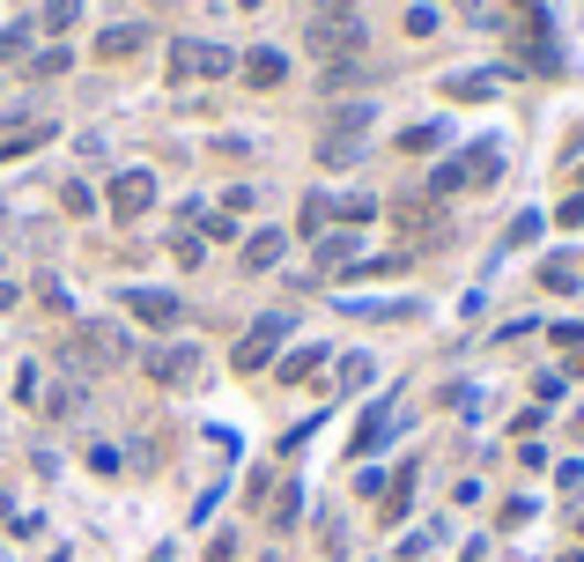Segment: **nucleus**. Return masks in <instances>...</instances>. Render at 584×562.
<instances>
[{"instance_id": "6", "label": "nucleus", "mask_w": 584, "mask_h": 562, "mask_svg": "<svg viewBox=\"0 0 584 562\" xmlns=\"http://www.w3.org/2000/svg\"><path fill=\"white\" fill-rule=\"evenodd\" d=\"M112 356H126L119 326H74V370H104Z\"/></svg>"}, {"instance_id": "10", "label": "nucleus", "mask_w": 584, "mask_h": 562, "mask_svg": "<svg viewBox=\"0 0 584 562\" xmlns=\"http://www.w3.org/2000/svg\"><path fill=\"white\" fill-rule=\"evenodd\" d=\"M237 67H244V82H252V89H282V74H289V60H282L274 45H259V52H244Z\"/></svg>"}, {"instance_id": "5", "label": "nucleus", "mask_w": 584, "mask_h": 562, "mask_svg": "<svg viewBox=\"0 0 584 562\" xmlns=\"http://www.w3.org/2000/svg\"><path fill=\"white\" fill-rule=\"evenodd\" d=\"M200 363H208V356H200L193 341H171V348H156V356H148V378H156V385H171V392H193L200 385Z\"/></svg>"}, {"instance_id": "18", "label": "nucleus", "mask_w": 584, "mask_h": 562, "mask_svg": "<svg viewBox=\"0 0 584 562\" xmlns=\"http://www.w3.org/2000/svg\"><path fill=\"white\" fill-rule=\"evenodd\" d=\"M318 363H326L318 348H296L289 363H282V378H289V385H304V378H318Z\"/></svg>"}, {"instance_id": "3", "label": "nucleus", "mask_w": 584, "mask_h": 562, "mask_svg": "<svg viewBox=\"0 0 584 562\" xmlns=\"http://www.w3.org/2000/svg\"><path fill=\"white\" fill-rule=\"evenodd\" d=\"M311 52H326V60L363 52V15H355V8H318L311 15Z\"/></svg>"}, {"instance_id": "21", "label": "nucleus", "mask_w": 584, "mask_h": 562, "mask_svg": "<svg viewBox=\"0 0 584 562\" xmlns=\"http://www.w3.org/2000/svg\"><path fill=\"white\" fill-rule=\"evenodd\" d=\"M82 15V0H45V30H67Z\"/></svg>"}, {"instance_id": "29", "label": "nucleus", "mask_w": 584, "mask_h": 562, "mask_svg": "<svg viewBox=\"0 0 584 562\" xmlns=\"http://www.w3.org/2000/svg\"><path fill=\"white\" fill-rule=\"evenodd\" d=\"M318 8H355V0H318Z\"/></svg>"}, {"instance_id": "12", "label": "nucleus", "mask_w": 584, "mask_h": 562, "mask_svg": "<svg viewBox=\"0 0 584 562\" xmlns=\"http://www.w3.org/2000/svg\"><path fill=\"white\" fill-rule=\"evenodd\" d=\"M400 422H407V415H400L392 400H378V407H370V422H363V430H355V452H378V444H385L392 430H400Z\"/></svg>"}, {"instance_id": "11", "label": "nucleus", "mask_w": 584, "mask_h": 562, "mask_svg": "<svg viewBox=\"0 0 584 562\" xmlns=\"http://www.w3.org/2000/svg\"><path fill=\"white\" fill-rule=\"evenodd\" d=\"M134 52H148V23H119L97 38V60H134Z\"/></svg>"}, {"instance_id": "9", "label": "nucleus", "mask_w": 584, "mask_h": 562, "mask_svg": "<svg viewBox=\"0 0 584 562\" xmlns=\"http://www.w3.org/2000/svg\"><path fill=\"white\" fill-rule=\"evenodd\" d=\"M52 141V119H15L8 134H0V163H15V156H30V148Z\"/></svg>"}, {"instance_id": "26", "label": "nucleus", "mask_w": 584, "mask_h": 562, "mask_svg": "<svg viewBox=\"0 0 584 562\" xmlns=\"http://www.w3.org/2000/svg\"><path fill=\"white\" fill-rule=\"evenodd\" d=\"M459 8H466V15H488V0H459Z\"/></svg>"}, {"instance_id": "27", "label": "nucleus", "mask_w": 584, "mask_h": 562, "mask_svg": "<svg viewBox=\"0 0 584 562\" xmlns=\"http://www.w3.org/2000/svg\"><path fill=\"white\" fill-rule=\"evenodd\" d=\"M8 304H15V289H8V282H0V311H8Z\"/></svg>"}, {"instance_id": "14", "label": "nucleus", "mask_w": 584, "mask_h": 562, "mask_svg": "<svg viewBox=\"0 0 584 562\" xmlns=\"http://www.w3.org/2000/svg\"><path fill=\"white\" fill-rule=\"evenodd\" d=\"M318 259H326V267H363V237H355V230H326Z\"/></svg>"}, {"instance_id": "1", "label": "nucleus", "mask_w": 584, "mask_h": 562, "mask_svg": "<svg viewBox=\"0 0 584 562\" xmlns=\"http://www.w3.org/2000/svg\"><path fill=\"white\" fill-rule=\"evenodd\" d=\"M392 237L414 252H429L452 237V208H444L437 193H407V200H392Z\"/></svg>"}, {"instance_id": "19", "label": "nucleus", "mask_w": 584, "mask_h": 562, "mask_svg": "<svg viewBox=\"0 0 584 562\" xmlns=\"http://www.w3.org/2000/svg\"><path fill=\"white\" fill-rule=\"evenodd\" d=\"M370 378H378V363H370V356H341V392L370 385Z\"/></svg>"}, {"instance_id": "15", "label": "nucleus", "mask_w": 584, "mask_h": 562, "mask_svg": "<svg viewBox=\"0 0 584 562\" xmlns=\"http://www.w3.org/2000/svg\"><path fill=\"white\" fill-rule=\"evenodd\" d=\"M459 171H466V185H488V178L503 171V156H496V148H466V156H459Z\"/></svg>"}, {"instance_id": "8", "label": "nucleus", "mask_w": 584, "mask_h": 562, "mask_svg": "<svg viewBox=\"0 0 584 562\" xmlns=\"http://www.w3.org/2000/svg\"><path fill=\"white\" fill-rule=\"evenodd\" d=\"M126 311L141 318V326H171V318L185 311V304H178L171 289H126Z\"/></svg>"}, {"instance_id": "22", "label": "nucleus", "mask_w": 584, "mask_h": 562, "mask_svg": "<svg viewBox=\"0 0 584 562\" xmlns=\"http://www.w3.org/2000/svg\"><path fill=\"white\" fill-rule=\"evenodd\" d=\"M200 259H208V237H193V230H185V237H178V267H200Z\"/></svg>"}, {"instance_id": "24", "label": "nucleus", "mask_w": 584, "mask_h": 562, "mask_svg": "<svg viewBox=\"0 0 584 562\" xmlns=\"http://www.w3.org/2000/svg\"><path fill=\"white\" fill-rule=\"evenodd\" d=\"M267 518H274V526H289V518H296V489H282V496H274V503H267Z\"/></svg>"}, {"instance_id": "7", "label": "nucleus", "mask_w": 584, "mask_h": 562, "mask_svg": "<svg viewBox=\"0 0 584 562\" xmlns=\"http://www.w3.org/2000/svg\"><path fill=\"white\" fill-rule=\"evenodd\" d=\"M148 200H156V171H119L112 178V215L119 222H141Z\"/></svg>"}, {"instance_id": "16", "label": "nucleus", "mask_w": 584, "mask_h": 562, "mask_svg": "<svg viewBox=\"0 0 584 562\" xmlns=\"http://www.w3.org/2000/svg\"><path fill=\"white\" fill-rule=\"evenodd\" d=\"M326 222H333V200L311 193V200H304V237H326Z\"/></svg>"}, {"instance_id": "28", "label": "nucleus", "mask_w": 584, "mask_h": 562, "mask_svg": "<svg viewBox=\"0 0 584 562\" xmlns=\"http://www.w3.org/2000/svg\"><path fill=\"white\" fill-rule=\"evenodd\" d=\"M0 518H15V503H8V489H0Z\"/></svg>"}, {"instance_id": "23", "label": "nucleus", "mask_w": 584, "mask_h": 562, "mask_svg": "<svg viewBox=\"0 0 584 562\" xmlns=\"http://www.w3.org/2000/svg\"><path fill=\"white\" fill-rule=\"evenodd\" d=\"M370 215H378V208H370L363 193H348V200H341V222H348V230H355V222H370Z\"/></svg>"}, {"instance_id": "13", "label": "nucleus", "mask_w": 584, "mask_h": 562, "mask_svg": "<svg viewBox=\"0 0 584 562\" xmlns=\"http://www.w3.org/2000/svg\"><path fill=\"white\" fill-rule=\"evenodd\" d=\"M282 252H289V237H282V230H252V237H244V267H252V274H267L274 259H282Z\"/></svg>"}, {"instance_id": "25", "label": "nucleus", "mask_w": 584, "mask_h": 562, "mask_svg": "<svg viewBox=\"0 0 584 562\" xmlns=\"http://www.w3.org/2000/svg\"><path fill=\"white\" fill-rule=\"evenodd\" d=\"M555 348H570V356H584V326H555Z\"/></svg>"}, {"instance_id": "2", "label": "nucleus", "mask_w": 584, "mask_h": 562, "mask_svg": "<svg viewBox=\"0 0 584 562\" xmlns=\"http://www.w3.org/2000/svg\"><path fill=\"white\" fill-rule=\"evenodd\" d=\"M282 341H289V311H267L244 326V341L230 348V370H267L274 356H282Z\"/></svg>"}, {"instance_id": "20", "label": "nucleus", "mask_w": 584, "mask_h": 562, "mask_svg": "<svg viewBox=\"0 0 584 562\" xmlns=\"http://www.w3.org/2000/svg\"><path fill=\"white\" fill-rule=\"evenodd\" d=\"M67 67H74V60H67V45H45L38 60H30V74H67Z\"/></svg>"}, {"instance_id": "17", "label": "nucleus", "mask_w": 584, "mask_h": 562, "mask_svg": "<svg viewBox=\"0 0 584 562\" xmlns=\"http://www.w3.org/2000/svg\"><path fill=\"white\" fill-rule=\"evenodd\" d=\"M540 282H548L555 296H570V289H577V259H548V267H540Z\"/></svg>"}, {"instance_id": "4", "label": "nucleus", "mask_w": 584, "mask_h": 562, "mask_svg": "<svg viewBox=\"0 0 584 562\" xmlns=\"http://www.w3.org/2000/svg\"><path fill=\"white\" fill-rule=\"evenodd\" d=\"M171 67L193 74V82H222V74L237 67V52H230V45H208V38H178V45H171Z\"/></svg>"}]
</instances>
